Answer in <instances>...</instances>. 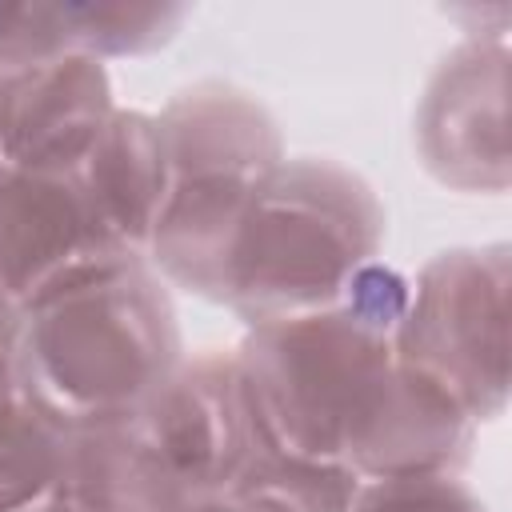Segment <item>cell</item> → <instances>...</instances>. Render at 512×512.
<instances>
[{
	"label": "cell",
	"instance_id": "obj_18",
	"mask_svg": "<svg viewBox=\"0 0 512 512\" xmlns=\"http://www.w3.org/2000/svg\"><path fill=\"white\" fill-rule=\"evenodd\" d=\"M24 512H76L60 492H52V496H44L40 504H32V508H24Z\"/></svg>",
	"mask_w": 512,
	"mask_h": 512
},
{
	"label": "cell",
	"instance_id": "obj_9",
	"mask_svg": "<svg viewBox=\"0 0 512 512\" xmlns=\"http://www.w3.org/2000/svg\"><path fill=\"white\" fill-rule=\"evenodd\" d=\"M108 252L72 176H36L0 160V304L20 312L48 280Z\"/></svg>",
	"mask_w": 512,
	"mask_h": 512
},
{
	"label": "cell",
	"instance_id": "obj_17",
	"mask_svg": "<svg viewBox=\"0 0 512 512\" xmlns=\"http://www.w3.org/2000/svg\"><path fill=\"white\" fill-rule=\"evenodd\" d=\"M184 512H244V508H236V504L224 500V496H208V500H192Z\"/></svg>",
	"mask_w": 512,
	"mask_h": 512
},
{
	"label": "cell",
	"instance_id": "obj_6",
	"mask_svg": "<svg viewBox=\"0 0 512 512\" xmlns=\"http://www.w3.org/2000/svg\"><path fill=\"white\" fill-rule=\"evenodd\" d=\"M424 168L456 192H504L508 156V40L468 36L428 76L416 112Z\"/></svg>",
	"mask_w": 512,
	"mask_h": 512
},
{
	"label": "cell",
	"instance_id": "obj_16",
	"mask_svg": "<svg viewBox=\"0 0 512 512\" xmlns=\"http://www.w3.org/2000/svg\"><path fill=\"white\" fill-rule=\"evenodd\" d=\"M28 388L20 372V352H16V312L0 304V440L12 432L20 412L28 408Z\"/></svg>",
	"mask_w": 512,
	"mask_h": 512
},
{
	"label": "cell",
	"instance_id": "obj_15",
	"mask_svg": "<svg viewBox=\"0 0 512 512\" xmlns=\"http://www.w3.org/2000/svg\"><path fill=\"white\" fill-rule=\"evenodd\" d=\"M348 512H488L484 500L452 472L360 480Z\"/></svg>",
	"mask_w": 512,
	"mask_h": 512
},
{
	"label": "cell",
	"instance_id": "obj_12",
	"mask_svg": "<svg viewBox=\"0 0 512 512\" xmlns=\"http://www.w3.org/2000/svg\"><path fill=\"white\" fill-rule=\"evenodd\" d=\"M56 492L76 512H184L192 504L136 412L68 428Z\"/></svg>",
	"mask_w": 512,
	"mask_h": 512
},
{
	"label": "cell",
	"instance_id": "obj_4",
	"mask_svg": "<svg viewBox=\"0 0 512 512\" xmlns=\"http://www.w3.org/2000/svg\"><path fill=\"white\" fill-rule=\"evenodd\" d=\"M156 128L168 160V196L148 256L172 284L224 304L240 220L284 160L280 128L256 96L216 80L172 96Z\"/></svg>",
	"mask_w": 512,
	"mask_h": 512
},
{
	"label": "cell",
	"instance_id": "obj_8",
	"mask_svg": "<svg viewBox=\"0 0 512 512\" xmlns=\"http://www.w3.org/2000/svg\"><path fill=\"white\" fill-rule=\"evenodd\" d=\"M112 112V84L96 56L12 72L0 108V160L36 176H76Z\"/></svg>",
	"mask_w": 512,
	"mask_h": 512
},
{
	"label": "cell",
	"instance_id": "obj_7",
	"mask_svg": "<svg viewBox=\"0 0 512 512\" xmlns=\"http://www.w3.org/2000/svg\"><path fill=\"white\" fill-rule=\"evenodd\" d=\"M136 420L168 460L172 476L184 484L188 500L224 496L256 448V420L236 356L228 352L180 360Z\"/></svg>",
	"mask_w": 512,
	"mask_h": 512
},
{
	"label": "cell",
	"instance_id": "obj_11",
	"mask_svg": "<svg viewBox=\"0 0 512 512\" xmlns=\"http://www.w3.org/2000/svg\"><path fill=\"white\" fill-rule=\"evenodd\" d=\"M72 184L108 252L148 256V240L168 196V160L156 116L116 108Z\"/></svg>",
	"mask_w": 512,
	"mask_h": 512
},
{
	"label": "cell",
	"instance_id": "obj_14",
	"mask_svg": "<svg viewBox=\"0 0 512 512\" xmlns=\"http://www.w3.org/2000/svg\"><path fill=\"white\" fill-rule=\"evenodd\" d=\"M68 448V424L28 400L12 432L0 440V512H24L56 492Z\"/></svg>",
	"mask_w": 512,
	"mask_h": 512
},
{
	"label": "cell",
	"instance_id": "obj_10",
	"mask_svg": "<svg viewBox=\"0 0 512 512\" xmlns=\"http://www.w3.org/2000/svg\"><path fill=\"white\" fill-rule=\"evenodd\" d=\"M476 420L424 372L396 356V376L356 432L344 464L360 480H392V476H432L464 464L472 448Z\"/></svg>",
	"mask_w": 512,
	"mask_h": 512
},
{
	"label": "cell",
	"instance_id": "obj_13",
	"mask_svg": "<svg viewBox=\"0 0 512 512\" xmlns=\"http://www.w3.org/2000/svg\"><path fill=\"white\" fill-rule=\"evenodd\" d=\"M356 488L360 476L348 464L280 452L256 432V448L228 484L224 500L244 512H348Z\"/></svg>",
	"mask_w": 512,
	"mask_h": 512
},
{
	"label": "cell",
	"instance_id": "obj_5",
	"mask_svg": "<svg viewBox=\"0 0 512 512\" xmlns=\"http://www.w3.org/2000/svg\"><path fill=\"white\" fill-rule=\"evenodd\" d=\"M508 248L428 260L396 324V356L436 380L476 424L508 404Z\"/></svg>",
	"mask_w": 512,
	"mask_h": 512
},
{
	"label": "cell",
	"instance_id": "obj_1",
	"mask_svg": "<svg viewBox=\"0 0 512 512\" xmlns=\"http://www.w3.org/2000/svg\"><path fill=\"white\" fill-rule=\"evenodd\" d=\"M28 396L60 424L132 416L180 364L168 288L136 252H96L16 312Z\"/></svg>",
	"mask_w": 512,
	"mask_h": 512
},
{
	"label": "cell",
	"instance_id": "obj_2",
	"mask_svg": "<svg viewBox=\"0 0 512 512\" xmlns=\"http://www.w3.org/2000/svg\"><path fill=\"white\" fill-rule=\"evenodd\" d=\"M404 304V276L368 264L336 304L256 324L232 356L260 440L304 460L344 464L396 376Z\"/></svg>",
	"mask_w": 512,
	"mask_h": 512
},
{
	"label": "cell",
	"instance_id": "obj_19",
	"mask_svg": "<svg viewBox=\"0 0 512 512\" xmlns=\"http://www.w3.org/2000/svg\"><path fill=\"white\" fill-rule=\"evenodd\" d=\"M4 88H8V76L0 72V108H4Z\"/></svg>",
	"mask_w": 512,
	"mask_h": 512
},
{
	"label": "cell",
	"instance_id": "obj_3",
	"mask_svg": "<svg viewBox=\"0 0 512 512\" xmlns=\"http://www.w3.org/2000/svg\"><path fill=\"white\" fill-rule=\"evenodd\" d=\"M384 208L364 176L336 160H280L256 188L224 280V304L256 324L336 304L376 264Z\"/></svg>",
	"mask_w": 512,
	"mask_h": 512
}]
</instances>
